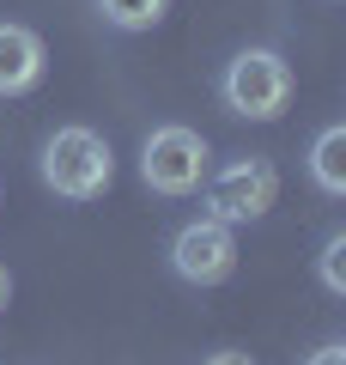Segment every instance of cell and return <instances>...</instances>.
Returning <instances> with one entry per match:
<instances>
[{"label": "cell", "mask_w": 346, "mask_h": 365, "mask_svg": "<svg viewBox=\"0 0 346 365\" xmlns=\"http://www.w3.org/2000/svg\"><path fill=\"white\" fill-rule=\"evenodd\" d=\"M219 98H225L231 116H249V122H273L285 116L292 104V67H285L280 49H237L225 61V79H219Z\"/></svg>", "instance_id": "cell-1"}, {"label": "cell", "mask_w": 346, "mask_h": 365, "mask_svg": "<svg viewBox=\"0 0 346 365\" xmlns=\"http://www.w3.org/2000/svg\"><path fill=\"white\" fill-rule=\"evenodd\" d=\"M43 79V37L31 25H0V98H19Z\"/></svg>", "instance_id": "cell-6"}, {"label": "cell", "mask_w": 346, "mask_h": 365, "mask_svg": "<svg viewBox=\"0 0 346 365\" xmlns=\"http://www.w3.org/2000/svg\"><path fill=\"white\" fill-rule=\"evenodd\" d=\"M280 201V170L268 158H231L225 170L206 177V213L225 225H249Z\"/></svg>", "instance_id": "cell-4"}, {"label": "cell", "mask_w": 346, "mask_h": 365, "mask_svg": "<svg viewBox=\"0 0 346 365\" xmlns=\"http://www.w3.org/2000/svg\"><path fill=\"white\" fill-rule=\"evenodd\" d=\"M170 0H98V13L110 19L115 31H152L158 19H164Z\"/></svg>", "instance_id": "cell-8"}, {"label": "cell", "mask_w": 346, "mask_h": 365, "mask_svg": "<svg viewBox=\"0 0 346 365\" xmlns=\"http://www.w3.org/2000/svg\"><path fill=\"white\" fill-rule=\"evenodd\" d=\"M310 177H316L322 195H346V128L340 122L316 134V146H310Z\"/></svg>", "instance_id": "cell-7"}, {"label": "cell", "mask_w": 346, "mask_h": 365, "mask_svg": "<svg viewBox=\"0 0 346 365\" xmlns=\"http://www.w3.org/2000/svg\"><path fill=\"white\" fill-rule=\"evenodd\" d=\"M322 287L346 292V232H334L328 244H322Z\"/></svg>", "instance_id": "cell-9"}, {"label": "cell", "mask_w": 346, "mask_h": 365, "mask_svg": "<svg viewBox=\"0 0 346 365\" xmlns=\"http://www.w3.org/2000/svg\"><path fill=\"white\" fill-rule=\"evenodd\" d=\"M206 140L194 128H182V122H164V128L146 134L140 146V177L152 195H194L206 182Z\"/></svg>", "instance_id": "cell-3"}, {"label": "cell", "mask_w": 346, "mask_h": 365, "mask_svg": "<svg viewBox=\"0 0 346 365\" xmlns=\"http://www.w3.org/2000/svg\"><path fill=\"white\" fill-rule=\"evenodd\" d=\"M206 365H256V359H249V353H213Z\"/></svg>", "instance_id": "cell-11"}, {"label": "cell", "mask_w": 346, "mask_h": 365, "mask_svg": "<svg viewBox=\"0 0 346 365\" xmlns=\"http://www.w3.org/2000/svg\"><path fill=\"white\" fill-rule=\"evenodd\" d=\"M115 177V158H110V140L91 128H55L43 140V182L67 201H98Z\"/></svg>", "instance_id": "cell-2"}, {"label": "cell", "mask_w": 346, "mask_h": 365, "mask_svg": "<svg viewBox=\"0 0 346 365\" xmlns=\"http://www.w3.org/2000/svg\"><path fill=\"white\" fill-rule=\"evenodd\" d=\"M6 292H13V280H6V268H0V311H6Z\"/></svg>", "instance_id": "cell-12"}, {"label": "cell", "mask_w": 346, "mask_h": 365, "mask_svg": "<svg viewBox=\"0 0 346 365\" xmlns=\"http://www.w3.org/2000/svg\"><path fill=\"white\" fill-rule=\"evenodd\" d=\"M170 268L189 280V287H219L237 274V232L225 220H189L177 237H170Z\"/></svg>", "instance_id": "cell-5"}, {"label": "cell", "mask_w": 346, "mask_h": 365, "mask_svg": "<svg viewBox=\"0 0 346 365\" xmlns=\"http://www.w3.org/2000/svg\"><path fill=\"white\" fill-rule=\"evenodd\" d=\"M304 365H346V347H340V341H328V347H316Z\"/></svg>", "instance_id": "cell-10"}]
</instances>
